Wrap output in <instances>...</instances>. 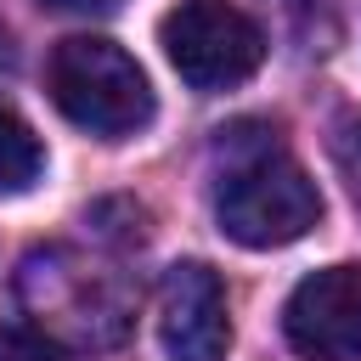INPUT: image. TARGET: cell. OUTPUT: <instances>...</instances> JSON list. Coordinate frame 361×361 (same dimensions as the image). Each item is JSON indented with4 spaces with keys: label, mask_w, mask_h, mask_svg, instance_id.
Masks as SVG:
<instances>
[{
    "label": "cell",
    "mask_w": 361,
    "mask_h": 361,
    "mask_svg": "<svg viewBox=\"0 0 361 361\" xmlns=\"http://www.w3.org/2000/svg\"><path fill=\"white\" fill-rule=\"evenodd\" d=\"M220 186H214V214L220 231L243 248H282L299 243L322 220V192L305 175L299 158H288L265 130H231L220 135Z\"/></svg>",
    "instance_id": "1"
},
{
    "label": "cell",
    "mask_w": 361,
    "mask_h": 361,
    "mask_svg": "<svg viewBox=\"0 0 361 361\" xmlns=\"http://www.w3.org/2000/svg\"><path fill=\"white\" fill-rule=\"evenodd\" d=\"M45 85H51V102L90 135H135L147 118H152V90H147V73L135 68V56L113 39H96V34H73L51 51V68H45Z\"/></svg>",
    "instance_id": "2"
},
{
    "label": "cell",
    "mask_w": 361,
    "mask_h": 361,
    "mask_svg": "<svg viewBox=\"0 0 361 361\" xmlns=\"http://www.w3.org/2000/svg\"><path fill=\"white\" fill-rule=\"evenodd\" d=\"M169 68L192 90H231L265 62V34L231 0H180L158 23Z\"/></svg>",
    "instance_id": "3"
},
{
    "label": "cell",
    "mask_w": 361,
    "mask_h": 361,
    "mask_svg": "<svg viewBox=\"0 0 361 361\" xmlns=\"http://www.w3.org/2000/svg\"><path fill=\"white\" fill-rule=\"evenodd\" d=\"M23 299L51 322L56 333H73L79 344H107L124 333V288L118 276H90L85 259L51 248L23 265Z\"/></svg>",
    "instance_id": "4"
},
{
    "label": "cell",
    "mask_w": 361,
    "mask_h": 361,
    "mask_svg": "<svg viewBox=\"0 0 361 361\" xmlns=\"http://www.w3.org/2000/svg\"><path fill=\"white\" fill-rule=\"evenodd\" d=\"M288 344L310 361H361V265L310 271L282 310Z\"/></svg>",
    "instance_id": "5"
},
{
    "label": "cell",
    "mask_w": 361,
    "mask_h": 361,
    "mask_svg": "<svg viewBox=\"0 0 361 361\" xmlns=\"http://www.w3.org/2000/svg\"><path fill=\"white\" fill-rule=\"evenodd\" d=\"M158 338L169 361H226L231 322H226V288L209 265L186 259L164 271L158 288Z\"/></svg>",
    "instance_id": "6"
},
{
    "label": "cell",
    "mask_w": 361,
    "mask_h": 361,
    "mask_svg": "<svg viewBox=\"0 0 361 361\" xmlns=\"http://www.w3.org/2000/svg\"><path fill=\"white\" fill-rule=\"evenodd\" d=\"M39 169H45L39 135L11 107H0V192H28L39 180Z\"/></svg>",
    "instance_id": "7"
},
{
    "label": "cell",
    "mask_w": 361,
    "mask_h": 361,
    "mask_svg": "<svg viewBox=\"0 0 361 361\" xmlns=\"http://www.w3.org/2000/svg\"><path fill=\"white\" fill-rule=\"evenodd\" d=\"M0 361H62V355H56V344L45 333L0 322Z\"/></svg>",
    "instance_id": "8"
},
{
    "label": "cell",
    "mask_w": 361,
    "mask_h": 361,
    "mask_svg": "<svg viewBox=\"0 0 361 361\" xmlns=\"http://www.w3.org/2000/svg\"><path fill=\"white\" fill-rule=\"evenodd\" d=\"M333 152H338V164H344V175H350V192H355V203H361V118H344V124H338V141H333Z\"/></svg>",
    "instance_id": "9"
},
{
    "label": "cell",
    "mask_w": 361,
    "mask_h": 361,
    "mask_svg": "<svg viewBox=\"0 0 361 361\" xmlns=\"http://www.w3.org/2000/svg\"><path fill=\"white\" fill-rule=\"evenodd\" d=\"M39 6H56V11H107L113 0H39Z\"/></svg>",
    "instance_id": "10"
}]
</instances>
